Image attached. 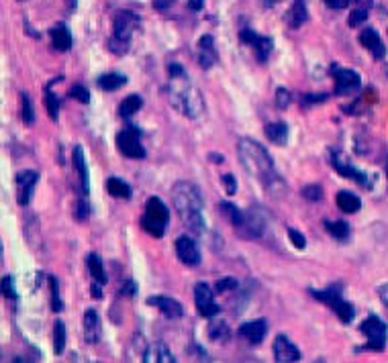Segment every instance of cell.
Wrapping results in <instances>:
<instances>
[{
    "mask_svg": "<svg viewBox=\"0 0 388 363\" xmlns=\"http://www.w3.org/2000/svg\"><path fill=\"white\" fill-rule=\"evenodd\" d=\"M331 166L335 167V172L343 176V178H347V180H354L357 182L360 186H364V188H370V180H368V176L364 174V172H360L350 159H347V155L340 149H335V152H331Z\"/></svg>",
    "mask_w": 388,
    "mask_h": 363,
    "instance_id": "52a82bcc",
    "label": "cell"
},
{
    "mask_svg": "<svg viewBox=\"0 0 388 363\" xmlns=\"http://www.w3.org/2000/svg\"><path fill=\"white\" fill-rule=\"evenodd\" d=\"M331 76L335 80V94L337 96H354L362 88V78L350 68H340L337 63H333Z\"/></svg>",
    "mask_w": 388,
    "mask_h": 363,
    "instance_id": "5b68a950",
    "label": "cell"
},
{
    "mask_svg": "<svg viewBox=\"0 0 388 363\" xmlns=\"http://www.w3.org/2000/svg\"><path fill=\"white\" fill-rule=\"evenodd\" d=\"M219 211H221V214H223L235 228L241 227L243 221H246V212L239 211V209H237L235 204H231V202H221V204H219Z\"/></svg>",
    "mask_w": 388,
    "mask_h": 363,
    "instance_id": "d4e9b609",
    "label": "cell"
},
{
    "mask_svg": "<svg viewBox=\"0 0 388 363\" xmlns=\"http://www.w3.org/2000/svg\"><path fill=\"white\" fill-rule=\"evenodd\" d=\"M217 63V49H215V39L211 35H204L199 39V65L209 70Z\"/></svg>",
    "mask_w": 388,
    "mask_h": 363,
    "instance_id": "ffe728a7",
    "label": "cell"
},
{
    "mask_svg": "<svg viewBox=\"0 0 388 363\" xmlns=\"http://www.w3.org/2000/svg\"><path fill=\"white\" fill-rule=\"evenodd\" d=\"M49 290H51V308H53V312H60L63 310V302L60 298V282L53 275H49Z\"/></svg>",
    "mask_w": 388,
    "mask_h": 363,
    "instance_id": "8d00e7d4",
    "label": "cell"
},
{
    "mask_svg": "<svg viewBox=\"0 0 388 363\" xmlns=\"http://www.w3.org/2000/svg\"><path fill=\"white\" fill-rule=\"evenodd\" d=\"M37 182H39V174L33 172V169H25V172L16 174V192H19L16 202H19L21 206H27V204H29Z\"/></svg>",
    "mask_w": 388,
    "mask_h": 363,
    "instance_id": "8fae6325",
    "label": "cell"
},
{
    "mask_svg": "<svg viewBox=\"0 0 388 363\" xmlns=\"http://www.w3.org/2000/svg\"><path fill=\"white\" fill-rule=\"evenodd\" d=\"M264 228H266L264 216L258 211H251V209H249V211L246 212V221H243L241 227L237 228V233H239L241 237H246V239H258V237H262Z\"/></svg>",
    "mask_w": 388,
    "mask_h": 363,
    "instance_id": "9a60e30c",
    "label": "cell"
},
{
    "mask_svg": "<svg viewBox=\"0 0 388 363\" xmlns=\"http://www.w3.org/2000/svg\"><path fill=\"white\" fill-rule=\"evenodd\" d=\"M288 237H290V241L295 245L296 249H305L307 247V239H305V235L303 233H298L296 228H288Z\"/></svg>",
    "mask_w": 388,
    "mask_h": 363,
    "instance_id": "ee69618b",
    "label": "cell"
},
{
    "mask_svg": "<svg viewBox=\"0 0 388 363\" xmlns=\"http://www.w3.org/2000/svg\"><path fill=\"white\" fill-rule=\"evenodd\" d=\"M172 200H174V209L188 233L194 237H201L206 228L204 216H202L204 202H202L201 190L190 182H176L172 188Z\"/></svg>",
    "mask_w": 388,
    "mask_h": 363,
    "instance_id": "7a4b0ae2",
    "label": "cell"
},
{
    "mask_svg": "<svg viewBox=\"0 0 388 363\" xmlns=\"http://www.w3.org/2000/svg\"><path fill=\"white\" fill-rule=\"evenodd\" d=\"M147 304L157 308L162 315H166L168 318H180L184 315V308L178 300H174L170 296H150Z\"/></svg>",
    "mask_w": 388,
    "mask_h": 363,
    "instance_id": "2e32d148",
    "label": "cell"
},
{
    "mask_svg": "<svg viewBox=\"0 0 388 363\" xmlns=\"http://www.w3.org/2000/svg\"><path fill=\"white\" fill-rule=\"evenodd\" d=\"M221 180H223V184H225V190H227V194H229V196H233V194L237 192V182H235V178H233L231 174H225Z\"/></svg>",
    "mask_w": 388,
    "mask_h": 363,
    "instance_id": "7dc6e473",
    "label": "cell"
},
{
    "mask_svg": "<svg viewBox=\"0 0 388 363\" xmlns=\"http://www.w3.org/2000/svg\"><path fill=\"white\" fill-rule=\"evenodd\" d=\"M239 337L248 339L251 345H260L264 341L266 333H268V322L264 318H258V320H251V322H246L239 327Z\"/></svg>",
    "mask_w": 388,
    "mask_h": 363,
    "instance_id": "e0dca14e",
    "label": "cell"
},
{
    "mask_svg": "<svg viewBox=\"0 0 388 363\" xmlns=\"http://www.w3.org/2000/svg\"><path fill=\"white\" fill-rule=\"evenodd\" d=\"M215 294L217 292H213L209 284H204V282H199L196 286H194V304H196V310H199V315L204 318H211L219 315V310H221V306L215 302Z\"/></svg>",
    "mask_w": 388,
    "mask_h": 363,
    "instance_id": "ba28073f",
    "label": "cell"
},
{
    "mask_svg": "<svg viewBox=\"0 0 388 363\" xmlns=\"http://www.w3.org/2000/svg\"><path fill=\"white\" fill-rule=\"evenodd\" d=\"M21 119L27 122V125H33L35 121V112H33V105L29 94H21Z\"/></svg>",
    "mask_w": 388,
    "mask_h": 363,
    "instance_id": "f35d334b",
    "label": "cell"
},
{
    "mask_svg": "<svg viewBox=\"0 0 388 363\" xmlns=\"http://www.w3.org/2000/svg\"><path fill=\"white\" fill-rule=\"evenodd\" d=\"M2 290H4V296H9V298H15L16 296L15 286H13V278H11V275H4V278H2Z\"/></svg>",
    "mask_w": 388,
    "mask_h": 363,
    "instance_id": "bcb514c9",
    "label": "cell"
},
{
    "mask_svg": "<svg viewBox=\"0 0 388 363\" xmlns=\"http://www.w3.org/2000/svg\"><path fill=\"white\" fill-rule=\"evenodd\" d=\"M278 2H280V0H264V4H266V6H270V9H272V6H276Z\"/></svg>",
    "mask_w": 388,
    "mask_h": 363,
    "instance_id": "6f0895ef",
    "label": "cell"
},
{
    "mask_svg": "<svg viewBox=\"0 0 388 363\" xmlns=\"http://www.w3.org/2000/svg\"><path fill=\"white\" fill-rule=\"evenodd\" d=\"M310 294H313L317 300L325 302L327 306H333V304L342 298V286H329L325 288V290H310Z\"/></svg>",
    "mask_w": 388,
    "mask_h": 363,
    "instance_id": "f1b7e54d",
    "label": "cell"
},
{
    "mask_svg": "<svg viewBox=\"0 0 388 363\" xmlns=\"http://www.w3.org/2000/svg\"><path fill=\"white\" fill-rule=\"evenodd\" d=\"M335 202H337V209L342 212H347V214H354L362 209V200L356 196V194H352V192H347V190H342L337 198H335Z\"/></svg>",
    "mask_w": 388,
    "mask_h": 363,
    "instance_id": "cb8c5ba5",
    "label": "cell"
},
{
    "mask_svg": "<svg viewBox=\"0 0 388 363\" xmlns=\"http://www.w3.org/2000/svg\"><path fill=\"white\" fill-rule=\"evenodd\" d=\"M123 292L127 294V296H133V294L137 292V288H135V284H133V282H127L123 288Z\"/></svg>",
    "mask_w": 388,
    "mask_h": 363,
    "instance_id": "db71d44e",
    "label": "cell"
},
{
    "mask_svg": "<svg viewBox=\"0 0 388 363\" xmlns=\"http://www.w3.org/2000/svg\"><path fill=\"white\" fill-rule=\"evenodd\" d=\"M272 351H274V359L278 363H293L300 359V349L296 347L286 335H278L276 337Z\"/></svg>",
    "mask_w": 388,
    "mask_h": 363,
    "instance_id": "4fadbf2b",
    "label": "cell"
},
{
    "mask_svg": "<svg viewBox=\"0 0 388 363\" xmlns=\"http://www.w3.org/2000/svg\"><path fill=\"white\" fill-rule=\"evenodd\" d=\"M74 166H76L78 174H80L82 190L88 192V169H86V162H84V149L80 145L74 149Z\"/></svg>",
    "mask_w": 388,
    "mask_h": 363,
    "instance_id": "1f68e13d",
    "label": "cell"
},
{
    "mask_svg": "<svg viewBox=\"0 0 388 363\" xmlns=\"http://www.w3.org/2000/svg\"><path fill=\"white\" fill-rule=\"evenodd\" d=\"M327 6L329 9H333V11H343V9H347L350 6V0H325Z\"/></svg>",
    "mask_w": 388,
    "mask_h": 363,
    "instance_id": "681fc988",
    "label": "cell"
},
{
    "mask_svg": "<svg viewBox=\"0 0 388 363\" xmlns=\"http://www.w3.org/2000/svg\"><path fill=\"white\" fill-rule=\"evenodd\" d=\"M188 6H190L192 11H201L202 0H190V2H188Z\"/></svg>",
    "mask_w": 388,
    "mask_h": 363,
    "instance_id": "11a10c76",
    "label": "cell"
},
{
    "mask_svg": "<svg viewBox=\"0 0 388 363\" xmlns=\"http://www.w3.org/2000/svg\"><path fill=\"white\" fill-rule=\"evenodd\" d=\"M387 176H388V159H387Z\"/></svg>",
    "mask_w": 388,
    "mask_h": 363,
    "instance_id": "680465c9",
    "label": "cell"
},
{
    "mask_svg": "<svg viewBox=\"0 0 388 363\" xmlns=\"http://www.w3.org/2000/svg\"><path fill=\"white\" fill-rule=\"evenodd\" d=\"M241 39L249 43V46L253 47V53H256V58L258 61H266L270 58V53H272V47H274V41L270 39V37H264V35H258V33H253L251 29H243L241 31Z\"/></svg>",
    "mask_w": 388,
    "mask_h": 363,
    "instance_id": "7c38bea8",
    "label": "cell"
},
{
    "mask_svg": "<svg viewBox=\"0 0 388 363\" xmlns=\"http://www.w3.org/2000/svg\"><path fill=\"white\" fill-rule=\"evenodd\" d=\"M168 219H170L168 206H166L157 196L147 198V202H145V212H143V216H141V227H143V231L150 233L155 239H159V237H164V233H166Z\"/></svg>",
    "mask_w": 388,
    "mask_h": 363,
    "instance_id": "277c9868",
    "label": "cell"
},
{
    "mask_svg": "<svg viewBox=\"0 0 388 363\" xmlns=\"http://www.w3.org/2000/svg\"><path fill=\"white\" fill-rule=\"evenodd\" d=\"M237 288V280L235 278H223V280H219L217 284H215V292H229V290H235Z\"/></svg>",
    "mask_w": 388,
    "mask_h": 363,
    "instance_id": "7bdbcfd3",
    "label": "cell"
},
{
    "mask_svg": "<svg viewBox=\"0 0 388 363\" xmlns=\"http://www.w3.org/2000/svg\"><path fill=\"white\" fill-rule=\"evenodd\" d=\"M168 74H170V82L166 86V96H168L172 108L178 110L187 119H199L204 112L202 92L190 82L187 72L178 63L168 65Z\"/></svg>",
    "mask_w": 388,
    "mask_h": 363,
    "instance_id": "6da1fadb",
    "label": "cell"
},
{
    "mask_svg": "<svg viewBox=\"0 0 388 363\" xmlns=\"http://www.w3.org/2000/svg\"><path fill=\"white\" fill-rule=\"evenodd\" d=\"M107 190H109V194L112 198H131V188H129V184H125L123 180H119V178H109L107 182Z\"/></svg>",
    "mask_w": 388,
    "mask_h": 363,
    "instance_id": "d6a6232c",
    "label": "cell"
},
{
    "mask_svg": "<svg viewBox=\"0 0 388 363\" xmlns=\"http://www.w3.org/2000/svg\"><path fill=\"white\" fill-rule=\"evenodd\" d=\"M84 339H86V343H90V345L100 343V339H103L100 317L96 315V310H93V308H88V310L84 312Z\"/></svg>",
    "mask_w": 388,
    "mask_h": 363,
    "instance_id": "ac0fdd59",
    "label": "cell"
},
{
    "mask_svg": "<svg viewBox=\"0 0 388 363\" xmlns=\"http://www.w3.org/2000/svg\"><path fill=\"white\" fill-rule=\"evenodd\" d=\"M209 337H211V341H215V343H225V341L231 337L229 325L223 322V320H213V322L209 325Z\"/></svg>",
    "mask_w": 388,
    "mask_h": 363,
    "instance_id": "f546056e",
    "label": "cell"
},
{
    "mask_svg": "<svg viewBox=\"0 0 388 363\" xmlns=\"http://www.w3.org/2000/svg\"><path fill=\"white\" fill-rule=\"evenodd\" d=\"M284 19H286V25H288L290 29L303 27V25L307 23V19H309V11H307L305 0H295L293 6L288 9V13L284 15Z\"/></svg>",
    "mask_w": 388,
    "mask_h": 363,
    "instance_id": "7402d4cb",
    "label": "cell"
},
{
    "mask_svg": "<svg viewBox=\"0 0 388 363\" xmlns=\"http://www.w3.org/2000/svg\"><path fill=\"white\" fill-rule=\"evenodd\" d=\"M266 137H268V141L282 145L288 139V127L284 122H270V125H266Z\"/></svg>",
    "mask_w": 388,
    "mask_h": 363,
    "instance_id": "484cf974",
    "label": "cell"
},
{
    "mask_svg": "<svg viewBox=\"0 0 388 363\" xmlns=\"http://www.w3.org/2000/svg\"><path fill=\"white\" fill-rule=\"evenodd\" d=\"M360 331L366 335V339H368L366 349H370V351H384V347H387V325H384L382 318L374 317V315L368 317L362 322Z\"/></svg>",
    "mask_w": 388,
    "mask_h": 363,
    "instance_id": "8992f818",
    "label": "cell"
},
{
    "mask_svg": "<svg viewBox=\"0 0 388 363\" xmlns=\"http://www.w3.org/2000/svg\"><path fill=\"white\" fill-rule=\"evenodd\" d=\"M368 11H370V9H362V6H356V9L352 11L350 19H347V25H350V27H357V25H362V23L368 19Z\"/></svg>",
    "mask_w": 388,
    "mask_h": 363,
    "instance_id": "ab89813d",
    "label": "cell"
},
{
    "mask_svg": "<svg viewBox=\"0 0 388 363\" xmlns=\"http://www.w3.org/2000/svg\"><path fill=\"white\" fill-rule=\"evenodd\" d=\"M88 216V204L84 200H78L76 202V219L78 221H84Z\"/></svg>",
    "mask_w": 388,
    "mask_h": 363,
    "instance_id": "c3c4849f",
    "label": "cell"
},
{
    "mask_svg": "<svg viewBox=\"0 0 388 363\" xmlns=\"http://www.w3.org/2000/svg\"><path fill=\"white\" fill-rule=\"evenodd\" d=\"M327 231L331 237H335L337 241H345L350 237V225L343 221H335V223H325Z\"/></svg>",
    "mask_w": 388,
    "mask_h": 363,
    "instance_id": "e575fe53",
    "label": "cell"
},
{
    "mask_svg": "<svg viewBox=\"0 0 388 363\" xmlns=\"http://www.w3.org/2000/svg\"><path fill=\"white\" fill-rule=\"evenodd\" d=\"M49 35H51V46L58 51H68L72 47V33L68 31L63 23H58L56 27H51Z\"/></svg>",
    "mask_w": 388,
    "mask_h": 363,
    "instance_id": "603a6c76",
    "label": "cell"
},
{
    "mask_svg": "<svg viewBox=\"0 0 388 363\" xmlns=\"http://www.w3.org/2000/svg\"><path fill=\"white\" fill-rule=\"evenodd\" d=\"M237 153H239L241 166L246 167V172L251 174L258 182H262L266 188H272L274 184H278V172L272 162V155L268 153L264 145L243 137L237 143Z\"/></svg>",
    "mask_w": 388,
    "mask_h": 363,
    "instance_id": "3957f363",
    "label": "cell"
},
{
    "mask_svg": "<svg viewBox=\"0 0 388 363\" xmlns=\"http://www.w3.org/2000/svg\"><path fill=\"white\" fill-rule=\"evenodd\" d=\"M360 43L372 53L374 60H382L387 56V47L382 43L380 35L376 29H364L360 33Z\"/></svg>",
    "mask_w": 388,
    "mask_h": 363,
    "instance_id": "d6986e66",
    "label": "cell"
},
{
    "mask_svg": "<svg viewBox=\"0 0 388 363\" xmlns=\"http://www.w3.org/2000/svg\"><path fill=\"white\" fill-rule=\"evenodd\" d=\"M143 362L145 363H174L176 357L172 355V351L168 349L166 343H154L145 349L143 353Z\"/></svg>",
    "mask_w": 388,
    "mask_h": 363,
    "instance_id": "44dd1931",
    "label": "cell"
},
{
    "mask_svg": "<svg viewBox=\"0 0 388 363\" xmlns=\"http://www.w3.org/2000/svg\"><path fill=\"white\" fill-rule=\"evenodd\" d=\"M141 106H143V98H141L140 94H129L123 102L119 105V115L123 119H129V117H133L140 110Z\"/></svg>",
    "mask_w": 388,
    "mask_h": 363,
    "instance_id": "83f0119b",
    "label": "cell"
},
{
    "mask_svg": "<svg viewBox=\"0 0 388 363\" xmlns=\"http://www.w3.org/2000/svg\"><path fill=\"white\" fill-rule=\"evenodd\" d=\"M331 308L335 310L337 318H340L342 322H345V325H350V322H352V320L356 318V308H354V306H352L350 302H345L343 298H340V300L333 304Z\"/></svg>",
    "mask_w": 388,
    "mask_h": 363,
    "instance_id": "836d02e7",
    "label": "cell"
},
{
    "mask_svg": "<svg viewBox=\"0 0 388 363\" xmlns=\"http://www.w3.org/2000/svg\"><path fill=\"white\" fill-rule=\"evenodd\" d=\"M378 296H380V300H382V304L388 308V284H384V286H380V290H378Z\"/></svg>",
    "mask_w": 388,
    "mask_h": 363,
    "instance_id": "f5cc1de1",
    "label": "cell"
},
{
    "mask_svg": "<svg viewBox=\"0 0 388 363\" xmlns=\"http://www.w3.org/2000/svg\"><path fill=\"white\" fill-rule=\"evenodd\" d=\"M65 347V325L63 320H56V327H53V349L56 353H62Z\"/></svg>",
    "mask_w": 388,
    "mask_h": 363,
    "instance_id": "74e56055",
    "label": "cell"
},
{
    "mask_svg": "<svg viewBox=\"0 0 388 363\" xmlns=\"http://www.w3.org/2000/svg\"><path fill=\"white\" fill-rule=\"evenodd\" d=\"M290 92L286 90V88H278L276 90V105L280 106V108H286V106L290 105Z\"/></svg>",
    "mask_w": 388,
    "mask_h": 363,
    "instance_id": "f6af8a7d",
    "label": "cell"
},
{
    "mask_svg": "<svg viewBox=\"0 0 388 363\" xmlns=\"http://www.w3.org/2000/svg\"><path fill=\"white\" fill-rule=\"evenodd\" d=\"M176 0H154L155 11H168Z\"/></svg>",
    "mask_w": 388,
    "mask_h": 363,
    "instance_id": "816d5d0a",
    "label": "cell"
},
{
    "mask_svg": "<svg viewBox=\"0 0 388 363\" xmlns=\"http://www.w3.org/2000/svg\"><path fill=\"white\" fill-rule=\"evenodd\" d=\"M125 84H127V78L121 76V74H105V76L98 78V86H100V90L105 92L119 90V88H123Z\"/></svg>",
    "mask_w": 388,
    "mask_h": 363,
    "instance_id": "4dcf8cb0",
    "label": "cell"
},
{
    "mask_svg": "<svg viewBox=\"0 0 388 363\" xmlns=\"http://www.w3.org/2000/svg\"><path fill=\"white\" fill-rule=\"evenodd\" d=\"M303 196L310 200V202H317V200L323 198V188L319 184H309V186L303 188Z\"/></svg>",
    "mask_w": 388,
    "mask_h": 363,
    "instance_id": "60d3db41",
    "label": "cell"
},
{
    "mask_svg": "<svg viewBox=\"0 0 388 363\" xmlns=\"http://www.w3.org/2000/svg\"><path fill=\"white\" fill-rule=\"evenodd\" d=\"M117 149L129 159H143L145 157V149H143L140 137L133 129H123L121 133H117Z\"/></svg>",
    "mask_w": 388,
    "mask_h": 363,
    "instance_id": "30bf717a",
    "label": "cell"
},
{
    "mask_svg": "<svg viewBox=\"0 0 388 363\" xmlns=\"http://www.w3.org/2000/svg\"><path fill=\"white\" fill-rule=\"evenodd\" d=\"M176 253H178L180 261L190 265V268H194V265L201 263V249H199L196 241H194L192 237H188V235L180 237V239L176 241Z\"/></svg>",
    "mask_w": 388,
    "mask_h": 363,
    "instance_id": "5bb4252c",
    "label": "cell"
},
{
    "mask_svg": "<svg viewBox=\"0 0 388 363\" xmlns=\"http://www.w3.org/2000/svg\"><path fill=\"white\" fill-rule=\"evenodd\" d=\"M70 96L76 98L78 102H82V105H88V102H90V94H88V90H86L82 84L72 86V88H70Z\"/></svg>",
    "mask_w": 388,
    "mask_h": 363,
    "instance_id": "b9f144b4",
    "label": "cell"
},
{
    "mask_svg": "<svg viewBox=\"0 0 388 363\" xmlns=\"http://www.w3.org/2000/svg\"><path fill=\"white\" fill-rule=\"evenodd\" d=\"M46 106L49 119H51V121H58V117H60V100H58V96L51 92V84L47 86L46 90Z\"/></svg>",
    "mask_w": 388,
    "mask_h": 363,
    "instance_id": "d590c367",
    "label": "cell"
},
{
    "mask_svg": "<svg viewBox=\"0 0 388 363\" xmlns=\"http://www.w3.org/2000/svg\"><path fill=\"white\" fill-rule=\"evenodd\" d=\"M137 25H140L137 15H133L131 11H119L112 19V37L121 39L125 43H131V37L137 31Z\"/></svg>",
    "mask_w": 388,
    "mask_h": 363,
    "instance_id": "9c48e42d",
    "label": "cell"
},
{
    "mask_svg": "<svg viewBox=\"0 0 388 363\" xmlns=\"http://www.w3.org/2000/svg\"><path fill=\"white\" fill-rule=\"evenodd\" d=\"M86 265L90 270V275H93L96 282L100 284H107V273H105V265H103V259L96 253H88L86 256Z\"/></svg>",
    "mask_w": 388,
    "mask_h": 363,
    "instance_id": "4316f807",
    "label": "cell"
},
{
    "mask_svg": "<svg viewBox=\"0 0 388 363\" xmlns=\"http://www.w3.org/2000/svg\"><path fill=\"white\" fill-rule=\"evenodd\" d=\"M100 282H96V284H93V296L94 298H103V292H100V286H98Z\"/></svg>",
    "mask_w": 388,
    "mask_h": 363,
    "instance_id": "9f6ffc18",
    "label": "cell"
},
{
    "mask_svg": "<svg viewBox=\"0 0 388 363\" xmlns=\"http://www.w3.org/2000/svg\"><path fill=\"white\" fill-rule=\"evenodd\" d=\"M305 105H310V102H323V100H327V94H319V96H315V94H307V96H303L300 98Z\"/></svg>",
    "mask_w": 388,
    "mask_h": 363,
    "instance_id": "f907efd6",
    "label": "cell"
}]
</instances>
